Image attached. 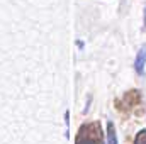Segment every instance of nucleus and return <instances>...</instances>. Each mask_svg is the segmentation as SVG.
<instances>
[{
  "mask_svg": "<svg viewBox=\"0 0 146 144\" xmlns=\"http://www.w3.org/2000/svg\"><path fill=\"white\" fill-rule=\"evenodd\" d=\"M75 144H104L100 124L94 122L88 126H82V129L78 131Z\"/></svg>",
  "mask_w": 146,
  "mask_h": 144,
  "instance_id": "nucleus-1",
  "label": "nucleus"
},
{
  "mask_svg": "<svg viewBox=\"0 0 146 144\" xmlns=\"http://www.w3.org/2000/svg\"><path fill=\"white\" fill-rule=\"evenodd\" d=\"M145 65H146V44L139 49V53L136 56V63H134V68H136V71L139 75L145 73Z\"/></svg>",
  "mask_w": 146,
  "mask_h": 144,
  "instance_id": "nucleus-2",
  "label": "nucleus"
},
{
  "mask_svg": "<svg viewBox=\"0 0 146 144\" xmlns=\"http://www.w3.org/2000/svg\"><path fill=\"white\" fill-rule=\"evenodd\" d=\"M109 129V134H107V139H109V144H117V137H115V131H114V126L109 124L107 126Z\"/></svg>",
  "mask_w": 146,
  "mask_h": 144,
  "instance_id": "nucleus-3",
  "label": "nucleus"
},
{
  "mask_svg": "<svg viewBox=\"0 0 146 144\" xmlns=\"http://www.w3.org/2000/svg\"><path fill=\"white\" fill-rule=\"evenodd\" d=\"M134 144H146V129L138 132V136L134 139Z\"/></svg>",
  "mask_w": 146,
  "mask_h": 144,
  "instance_id": "nucleus-4",
  "label": "nucleus"
}]
</instances>
